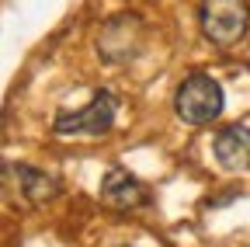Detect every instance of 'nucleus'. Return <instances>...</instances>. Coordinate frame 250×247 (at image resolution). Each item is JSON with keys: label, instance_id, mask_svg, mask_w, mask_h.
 I'll return each mask as SVG.
<instances>
[{"label": "nucleus", "instance_id": "obj_1", "mask_svg": "<svg viewBox=\"0 0 250 247\" xmlns=\"http://www.w3.org/2000/svg\"><path fill=\"white\" fill-rule=\"evenodd\" d=\"M226 108V94H223V84L208 73H191L177 84V94H174V112L184 126H208L223 115Z\"/></svg>", "mask_w": 250, "mask_h": 247}, {"label": "nucleus", "instance_id": "obj_2", "mask_svg": "<svg viewBox=\"0 0 250 247\" xmlns=\"http://www.w3.org/2000/svg\"><path fill=\"white\" fill-rule=\"evenodd\" d=\"M198 24L212 45L229 49L250 28V4L247 0H198Z\"/></svg>", "mask_w": 250, "mask_h": 247}, {"label": "nucleus", "instance_id": "obj_3", "mask_svg": "<svg viewBox=\"0 0 250 247\" xmlns=\"http://www.w3.org/2000/svg\"><path fill=\"white\" fill-rule=\"evenodd\" d=\"M115 112L118 98L111 90H94V101L77 112H59L52 118V133L56 136H104L115 126Z\"/></svg>", "mask_w": 250, "mask_h": 247}, {"label": "nucleus", "instance_id": "obj_4", "mask_svg": "<svg viewBox=\"0 0 250 247\" xmlns=\"http://www.w3.org/2000/svg\"><path fill=\"white\" fill-rule=\"evenodd\" d=\"M143 35H146V28H143V21H139L132 11L115 14V18L101 28V35H98V52H101L104 59H111V63L132 59V56L143 49Z\"/></svg>", "mask_w": 250, "mask_h": 247}, {"label": "nucleus", "instance_id": "obj_5", "mask_svg": "<svg viewBox=\"0 0 250 247\" xmlns=\"http://www.w3.org/2000/svg\"><path fill=\"white\" fill-rule=\"evenodd\" d=\"M101 202L115 212H136L149 205V188L129 167H111L101 181Z\"/></svg>", "mask_w": 250, "mask_h": 247}, {"label": "nucleus", "instance_id": "obj_6", "mask_svg": "<svg viewBox=\"0 0 250 247\" xmlns=\"http://www.w3.org/2000/svg\"><path fill=\"white\" fill-rule=\"evenodd\" d=\"M212 153H215V164L229 171V174H243L250 171V126H226L219 129L212 139Z\"/></svg>", "mask_w": 250, "mask_h": 247}, {"label": "nucleus", "instance_id": "obj_7", "mask_svg": "<svg viewBox=\"0 0 250 247\" xmlns=\"http://www.w3.org/2000/svg\"><path fill=\"white\" fill-rule=\"evenodd\" d=\"M14 174H18V184L31 205H45L59 195V181L52 174H45L42 167H31V164H7Z\"/></svg>", "mask_w": 250, "mask_h": 247}]
</instances>
